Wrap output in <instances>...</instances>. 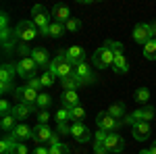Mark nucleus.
Listing matches in <instances>:
<instances>
[{"label": "nucleus", "instance_id": "47", "mask_svg": "<svg viewBox=\"0 0 156 154\" xmlns=\"http://www.w3.org/2000/svg\"><path fill=\"white\" fill-rule=\"evenodd\" d=\"M60 138H62V135H60V133H54V135H52V138H50V146H56V144H60Z\"/></svg>", "mask_w": 156, "mask_h": 154}, {"label": "nucleus", "instance_id": "50", "mask_svg": "<svg viewBox=\"0 0 156 154\" xmlns=\"http://www.w3.org/2000/svg\"><path fill=\"white\" fill-rule=\"evenodd\" d=\"M140 154H152V150H142Z\"/></svg>", "mask_w": 156, "mask_h": 154}, {"label": "nucleus", "instance_id": "14", "mask_svg": "<svg viewBox=\"0 0 156 154\" xmlns=\"http://www.w3.org/2000/svg\"><path fill=\"white\" fill-rule=\"evenodd\" d=\"M52 19L56 21V23H67L69 19H73L71 17V11H69V6H65V4H56V6H52Z\"/></svg>", "mask_w": 156, "mask_h": 154}, {"label": "nucleus", "instance_id": "9", "mask_svg": "<svg viewBox=\"0 0 156 154\" xmlns=\"http://www.w3.org/2000/svg\"><path fill=\"white\" fill-rule=\"evenodd\" d=\"M40 69L36 65V60L31 59V56H27V59H21L17 63V75H21L23 79H31V77H36V71Z\"/></svg>", "mask_w": 156, "mask_h": 154}, {"label": "nucleus", "instance_id": "2", "mask_svg": "<svg viewBox=\"0 0 156 154\" xmlns=\"http://www.w3.org/2000/svg\"><path fill=\"white\" fill-rule=\"evenodd\" d=\"M12 31H15V38H17L19 42H27V44H29L31 40H36V36L40 34V29L36 27L34 21H19Z\"/></svg>", "mask_w": 156, "mask_h": 154}, {"label": "nucleus", "instance_id": "37", "mask_svg": "<svg viewBox=\"0 0 156 154\" xmlns=\"http://www.w3.org/2000/svg\"><path fill=\"white\" fill-rule=\"evenodd\" d=\"M104 46L108 50H112V54H123V44L121 42H115V40H106V44Z\"/></svg>", "mask_w": 156, "mask_h": 154}, {"label": "nucleus", "instance_id": "46", "mask_svg": "<svg viewBox=\"0 0 156 154\" xmlns=\"http://www.w3.org/2000/svg\"><path fill=\"white\" fill-rule=\"evenodd\" d=\"M0 25H2V29L9 27V15H6V13H2V17H0Z\"/></svg>", "mask_w": 156, "mask_h": 154}, {"label": "nucleus", "instance_id": "11", "mask_svg": "<svg viewBox=\"0 0 156 154\" xmlns=\"http://www.w3.org/2000/svg\"><path fill=\"white\" fill-rule=\"evenodd\" d=\"M104 148L108 152H115V154H121V150L125 148V140L121 133H108L106 142H104Z\"/></svg>", "mask_w": 156, "mask_h": 154}, {"label": "nucleus", "instance_id": "44", "mask_svg": "<svg viewBox=\"0 0 156 154\" xmlns=\"http://www.w3.org/2000/svg\"><path fill=\"white\" fill-rule=\"evenodd\" d=\"M15 90H17V88L12 85V81L11 83H2V85H0V92H2V94H9V92H15Z\"/></svg>", "mask_w": 156, "mask_h": 154}, {"label": "nucleus", "instance_id": "19", "mask_svg": "<svg viewBox=\"0 0 156 154\" xmlns=\"http://www.w3.org/2000/svg\"><path fill=\"white\" fill-rule=\"evenodd\" d=\"M54 133L50 131L48 125H37V127H34V140H36L37 144H44V142H50V138H52Z\"/></svg>", "mask_w": 156, "mask_h": 154}, {"label": "nucleus", "instance_id": "36", "mask_svg": "<svg viewBox=\"0 0 156 154\" xmlns=\"http://www.w3.org/2000/svg\"><path fill=\"white\" fill-rule=\"evenodd\" d=\"M65 29H67L69 34H75V31L81 29V21H79V19H69V21L65 23Z\"/></svg>", "mask_w": 156, "mask_h": 154}, {"label": "nucleus", "instance_id": "39", "mask_svg": "<svg viewBox=\"0 0 156 154\" xmlns=\"http://www.w3.org/2000/svg\"><path fill=\"white\" fill-rule=\"evenodd\" d=\"M0 113H2V115H11L12 113V106H11L9 100H0Z\"/></svg>", "mask_w": 156, "mask_h": 154}, {"label": "nucleus", "instance_id": "33", "mask_svg": "<svg viewBox=\"0 0 156 154\" xmlns=\"http://www.w3.org/2000/svg\"><path fill=\"white\" fill-rule=\"evenodd\" d=\"M56 121H58V123H67V121H71V108L60 106L58 110H56Z\"/></svg>", "mask_w": 156, "mask_h": 154}, {"label": "nucleus", "instance_id": "42", "mask_svg": "<svg viewBox=\"0 0 156 154\" xmlns=\"http://www.w3.org/2000/svg\"><path fill=\"white\" fill-rule=\"evenodd\" d=\"M12 154H29V148H27L23 142H19V144H17V148L12 150Z\"/></svg>", "mask_w": 156, "mask_h": 154}, {"label": "nucleus", "instance_id": "34", "mask_svg": "<svg viewBox=\"0 0 156 154\" xmlns=\"http://www.w3.org/2000/svg\"><path fill=\"white\" fill-rule=\"evenodd\" d=\"M48 150H50V154H71V148H69L65 142L56 144V146H50Z\"/></svg>", "mask_w": 156, "mask_h": 154}, {"label": "nucleus", "instance_id": "51", "mask_svg": "<svg viewBox=\"0 0 156 154\" xmlns=\"http://www.w3.org/2000/svg\"><path fill=\"white\" fill-rule=\"evenodd\" d=\"M121 154H123V152H121Z\"/></svg>", "mask_w": 156, "mask_h": 154}, {"label": "nucleus", "instance_id": "30", "mask_svg": "<svg viewBox=\"0 0 156 154\" xmlns=\"http://www.w3.org/2000/svg\"><path fill=\"white\" fill-rule=\"evenodd\" d=\"M40 81H42L44 88H50V85H54V83H56V75H52V73L46 69V71L40 75Z\"/></svg>", "mask_w": 156, "mask_h": 154}, {"label": "nucleus", "instance_id": "13", "mask_svg": "<svg viewBox=\"0 0 156 154\" xmlns=\"http://www.w3.org/2000/svg\"><path fill=\"white\" fill-rule=\"evenodd\" d=\"M65 54H67V60L71 63L73 67H77V65H81L85 63V50L81 46H71L65 50Z\"/></svg>", "mask_w": 156, "mask_h": 154}, {"label": "nucleus", "instance_id": "28", "mask_svg": "<svg viewBox=\"0 0 156 154\" xmlns=\"http://www.w3.org/2000/svg\"><path fill=\"white\" fill-rule=\"evenodd\" d=\"M133 98H135V102L146 104V102L150 100V90H148V88H137V90H135V94H133Z\"/></svg>", "mask_w": 156, "mask_h": 154}, {"label": "nucleus", "instance_id": "10", "mask_svg": "<svg viewBox=\"0 0 156 154\" xmlns=\"http://www.w3.org/2000/svg\"><path fill=\"white\" fill-rule=\"evenodd\" d=\"M73 75L79 79V83H81V85H90V83L96 81V77H94V73H92V67H90L87 63L77 65V67H75V71H73Z\"/></svg>", "mask_w": 156, "mask_h": 154}, {"label": "nucleus", "instance_id": "35", "mask_svg": "<svg viewBox=\"0 0 156 154\" xmlns=\"http://www.w3.org/2000/svg\"><path fill=\"white\" fill-rule=\"evenodd\" d=\"M17 52H19V56H21V59H27V56H31L34 48H29V44H27V42H19V46H17Z\"/></svg>", "mask_w": 156, "mask_h": 154}, {"label": "nucleus", "instance_id": "22", "mask_svg": "<svg viewBox=\"0 0 156 154\" xmlns=\"http://www.w3.org/2000/svg\"><path fill=\"white\" fill-rule=\"evenodd\" d=\"M34 108H36V106H27V104H15V106H12V115H15V119H17V121H25V119L34 113Z\"/></svg>", "mask_w": 156, "mask_h": 154}, {"label": "nucleus", "instance_id": "1", "mask_svg": "<svg viewBox=\"0 0 156 154\" xmlns=\"http://www.w3.org/2000/svg\"><path fill=\"white\" fill-rule=\"evenodd\" d=\"M48 71L52 73V75H56L58 79H65V77H69V75H73V71H75V67H73L71 63L67 60V54L60 50L58 54L52 59V63H50Z\"/></svg>", "mask_w": 156, "mask_h": 154}, {"label": "nucleus", "instance_id": "4", "mask_svg": "<svg viewBox=\"0 0 156 154\" xmlns=\"http://www.w3.org/2000/svg\"><path fill=\"white\" fill-rule=\"evenodd\" d=\"M133 42H137V44H142V46H146L150 40H154V27H152V23H137L135 27H133Z\"/></svg>", "mask_w": 156, "mask_h": 154}, {"label": "nucleus", "instance_id": "45", "mask_svg": "<svg viewBox=\"0 0 156 154\" xmlns=\"http://www.w3.org/2000/svg\"><path fill=\"white\" fill-rule=\"evenodd\" d=\"M31 154H50V150H48V148H44V146H37V148L31 150Z\"/></svg>", "mask_w": 156, "mask_h": 154}, {"label": "nucleus", "instance_id": "18", "mask_svg": "<svg viewBox=\"0 0 156 154\" xmlns=\"http://www.w3.org/2000/svg\"><path fill=\"white\" fill-rule=\"evenodd\" d=\"M12 135L19 140V142H25V140H34V129L25 123H19L15 129H12Z\"/></svg>", "mask_w": 156, "mask_h": 154}, {"label": "nucleus", "instance_id": "48", "mask_svg": "<svg viewBox=\"0 0 156 154\" xmlns=\"http://www.w3.org/2000/svg\"><path fill=\"white\" fill-rule=\"evenodd\" d=\"M94 154H108V150L104 146H94Z\"/></svg>", "mask_w": 156, "mask_h": 154}, {"label": "nucleus", "instance_id": "41", "mask_svg": "<svg viewBox=\"0 0 156 154\" xmlns=\"http://www.w3.org/2000/svg\"><path fill=\"white\" fill-rule=\"evenodd\" d=\"M48 119H50L48 110H42V113L37 115V125H48Z\"/></svg>", "mask_w": 156, "mask_h": 154}, {"label": "nucleus", "instance_id": "29", "mask_svg": "<svg viewBox=\"0 0 156 154\" xmlns=\"http://www.w3.org/2000/svg\"><path fill=\"white\" fill-rule=\"evenodd\" d=\"M144 56L148 60H156V38L150 40V42L144 46Z\"/></svg>", "mask_w": 156, "mask_h": 154}, {"label": "nucleus", "instance_id": "43", "mask_svg": "<svg viewBox=\"0 0 156 154\" xmlns=\"http://www.w3.org/2000/svg\"><path fill=\"white\" fill-rule=\"evenodd\" d=\"M27 85H29V88H34V90H40V88H44V85H42V81H40V77H31Z\"/></svg>", "mask_w": 156, "mask_h": 154}, {"label": "nucleus", "instance_id": "24", "mask_svg": "<svg viewBox=\"0 0 156 154\" xmlns=\"http://www.w3.org/2000/svg\"><path fill=\"white\" fill-rule=\"evenodd\" d=\"M60 85H62V92H75L77 88H81V83H79V79L75 75H69V77L60 79Z\"/></svg>", "mask_w": 156, "mask_h": 154}, {"label": "nucleus", "instance_id": "27", "mask_svg": "<svg viewBox=\"0 0 156 154\" xmlns=\"http://www.w3.org/2000/svg\"><path fill=\"white\" fill-rule=\"evenodd\" d=\"M83 119H85V108L81 104L71 108V121L73 123H83Z\"/></svg>", "mask_w": 156, "mask_h": 154}, {"label": "nucleus", "instance_id": "8", "mask_svg": "<svg viewBox=\"0 0 156 154\" xmlns=\"http://www.w3.org/2000/svg\"><path fill=\"white\" fill-rule=\"evenodd\" d=\"M31 21L36 23L37 29H44V27H48L52 21H50V17H52V13L46 9V6H42V4H36L34 9H31Z\"/></svg>", "mask_w": 156, "mask_h": 154}, {"label": "nucleus", "instance_id": "31", "mask_svg": "<svg viewBox=\"0 0 156 154\" xmlns=\"http://www.w3.org/2000/svg\"><path fill=\"white\" fill-rule=\"evenodd\" d=\"M50 104H52V96H50V94H40V96H37V102H36V106H37V108H42V110H48Z\"/></svg>", "mask_w": 156, "mask_h": 154}, {"label": "nucleus", "instance_id": "40", "mask_svg": "<svg viewBox=\"0 0 156 154\" xmlns=\"http://www.w3.org/2000/svg\"><path fill=\"white\" fill-rule=\"evenodd\" d=\"M56 133H60V135H67V133H71V125H69V123H58V127H56Z\"/></svg>", "mask_w": 156, "mask_h": 154}, {"label": "nucleus", "instance_id": "6", "mask_svg": "<svg viewBox=\"0 0 156 154\" xmlns=\"http://www.w3.org/2000/svg\"><path fill=\"white\" fill-rule=\"evenodd\" d=\"M92 60H94V67H96V69H106V67H110V65L115 63V54H112V50H108L106 46H100L96 52H94Z\"/></svg>", "mask_w": 156, "mask_h": 154}, {"label": "nucleus", "instance_id": "21", "mask_svg": "<svg viewBox=\"0 0 156 154\" xmlns=\"http://www.w3.org/2000/svg\"><path fill=\"white\" fill-rule=\"evenodd\" d=\"M15 75H17V65L4 63L2 69H0V81H2V83H11Z\"/></svg>", "mask_w": 156, "mask_h": 154}, {"label": "nucleus", "instance_id": "16", "mask_svg": "<svg viewBox=\"0 0 156 154\" xmlns=\"http://www.w3.org/2000/svg\"><path fill=\"white\" fill-rule=\"evenodd\" d=\"M133 138L137 140V142H144V140H148L150 138V133H152V129H150V123H146V121H142V123H137V125H133Z\"/></svg>", "mask_w": 156, "mask_h": 154}, {"label": "nucleus", "instance_id": "20", "mask_svg": "<svg viewBox=\"0 0 156 154\" xmlns=\"http://www.w3.org/2000/svg\"><path fill=\"white\" fill-rule=\"evenodd\" d=\"M112 71H115V73H119V75H123V73H127V71H129V60H127V56H125V52H123V54H115Z\"/></svg>", "mask_w": 156, "mask_h": 154}, {"label": "nucleus", "instance_id": "3", "mask_svg": "<svg viewBox=\"0 0 156 154\" xmlns=\"http://www.w3.org/2000/svg\"><path fill=\"white\" fill-rule=\"evenodd\" d=\"M156 110L154 106H150V104H146L144 108H140V110H133L131 115H125V119H123V123L125 125H129V127H133V125H137V123H142V121H146V123H150L152 119H154Z\"/></svg>", "mask_w": 156, "mask_h": 154}, {"label": "nucleus", "instance_id": "32", "mask_svg": "<svg viewBox=\"0 0 156 154\" xmlns=\"http://www.w3.org/2000/svg\"><path fill=\"white\" fill-rule=\"evenodd\" d=\"M65 31H67V29H65V25H62V23H56V21L50 23V38H60Z\"/></svg>", "mask_w": 156, "mask_h": 154}, {"label": "nucleus", "instance_id": "5", "mask_svg": "<svg viewBox=\"0 0 156 154\" xmlns=\"http://www.w3.org/2000/svg\"><path fill=\"white\" fill-rule=\"evenodd\" d=\"M37 90L29 88V85H21L15 90V98H17V104H27V106H36L37 102Z\"/></svg>", "mask_w": 156, "mask_h": 154}, {"label": "nucleus", "instance_id": "15", "mask_svg": "<svg viewBox=\"0 0 156 154\" xmlns=\"http://www.w3.org/2000/svg\"><path fill=\"white\" fill-rule=\"evenodd\" d=\"M31 59L36 60V65L40 67V69H46V67H50V54L48 50H44V48H34V52H31Z\"/></svg>", "mask_w": 156, "mask_h": 154}, {"label": "nucleus", "instance_id": "23", "mask_svg": "<svg viewBox=\"0 0 156 154\" xmlns=\"http://www.w3.org/2000/svg\"><path fill=\"white\" fill-rule=\"evenodd\" d=\"M60 100H62V106L65 108H73L79 104V96L77 92H62L60 94Z\"/></svg>", "mask_w": 156, "mask_h": 154}, {"label": "nucleus", "instance_id": "12", "mask_svg": "<svg viewBox=\"0 0 156 154\" xmlns=\"http://www.w3.org/2000/svg\"><path fill=\"white\" fill-rule=\"evenodd\" d=\"M71 135L79 144L90 142V138H92V133H90V129H87L85 123H73V125H71Z\"/></svg>", "mask_w": 156, "mask_h": 154}, {"label": "nucleus", "instance_id": "49", "mask_svg": "<svg viewBox=\"0 0 156 154\" xmlns=\"http://www.w3.org/2000/svg\"><path fill=\"white\" fill-rule=\"evenodd\" d=\"M150 150H152V154H156V142L152 144V148H150Z\"/></svg>", "mask_w": 156, "mask_h": 154}, {"label": "nucleus", "instance_id": "25", "mask_svg": "<svg viewBox=\"0 0 156 154\" xmlns=\"http://www.w3.org/2000/svg\"><path fill=\"white\" fill-rule=\"evenodd\" d=\"M17 127V119H15V115H2V121H0V129L6 131V133H11L12 129Z\"/></svg>", "mask_w": 156, "mask_h": 154}, {"label": "nucleus", "instance_id": "38", "mask_svg": "<svg viewBox=\"0 0 156 154\" xmlns=\"http://www.w3.org/2000/svg\"><path fill=\"white\" fill-rule=\"evenodd\" d=\"M106 138H108V133H106V131L98 129V131H96V144H94V146H104Z\"/></svg>", "mask_w": 156, "mask_h": 154}, {"label": "nucleus", "instance_id": "26", "mask_svg": "<svg viewBox=\"0 0 156 154\" xmlns=\"http://www.w3.org/2000/svg\"><path fill=\"white\" fill-rule=\"evenodd\" d=\"M106 113L110 115V117H115V119H119V121H123V119H125V104H123V102L110 104Z\"/></svg>", "mask_w": 156, "mask_h": 154}, {"label": "nucleus", "instance_id": "17", "mask_svg": "<svg viewBox=\"0 0 156 154\" xmlns=\"http://www.w3.org/2000/svg\"><path fill=\"white\" fill-rule=\"evenodd\" d=\"M17 144H19V140L11 133H6L4 138H2V142H0V154H12V150L17 148Z\"/></svg>", "mask_w": 156, "mask_h": 154}, {"label": "nucleus", "instance_id": "7", "mask_svg": "<svg viewBox=\"0 0 156 154\" xmlns=\"http://www.w3.org/2000/svg\"><path fill=\"white\" fill-rule=\"evenodd\" d=\"M96 123H98V129L106 131V133H112V131H117L121 125H123V121H119V119H115V117H110L106 110H104V113H98Z\"/></svg>", "mask_w": 156, "mask_h": 154}]
</instances>
